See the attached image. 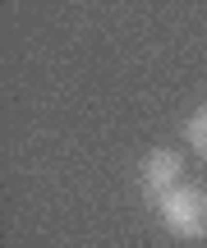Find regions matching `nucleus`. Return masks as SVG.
<instances>
[{
	"label": "nucleus",
	"mask_w": 207,
	"mask_h": 248,
	"mask_svg": "<svg viewBox=\"0 0 207 248\" xmlns=\"http://www.w3.org/2000/svg\"><path fill=\"white\" fill-rule=\"evenodd\" d=\"M157 221L175 234V239H203L207 234V188L180 184L166 198H157Z\"/></svg>",
	"instance_id": "obj_1"
},
{
	"label": "nucleus",
	"mask_w": 207,
	"mask_h": 248,
	"mask_svg": "<svg viewBox=\"0 0 207 248\" xmlns=\"http://www.w3.org/2000/svg\"><path fill=\"white\" fill-rule=\"evenodd\" d=\"M180 175H184V156L175 147H157L143 156V166H138V184H143V193L152 198H166L171 188H180Z\"/></svg>",
	"instance_id": "obj_2"
},
{
	"label": "nucleus",
	"mask_w": 207,
	"mask_h": 248,
	"mask_svg": "<svg viewBox=\"0 0 207 248\" xmlns=\"http://www.w3.org/2000/svg\"><path fill=\"white\" fill-rule=\"evenodd\" d=\"M184 138H189V147L198 152V156H207V106L189 115V124H184Z\"/></svg>",
	"instance_id": "obj_3"
}]
</instances>
